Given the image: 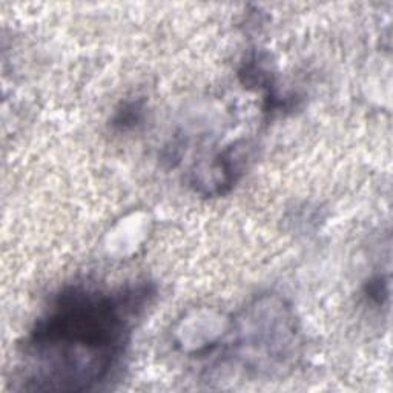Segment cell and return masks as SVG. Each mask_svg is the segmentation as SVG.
<instances>
[{
	"instance_id": "3957f363",
	"label": "cell",
	"mask_w": 393,
	"mask_h": 393,
	"mask_svg": "<svg viewBox=\"0 0 393 393\" xmlns=\"http://www.w3.org/2000/svg\"><path fill=\"white\" fill-rule=\"evenodd\" d=\"M387 281H385L383 276H378V278L372 280L367 285V295L370 300H374L375 303L381 304L384 301V298H387Z\"/></svg>"
},
{
	"instance_id": "6da1fadb",
	"label": "cell",
	"mask_w": 393,
	"mask_h": 393,
	"mask_svg": "<svg viewBox=\"0 0 393 393\" xmlns=\"http://www.w3.org/2000/svg\"><path fill=\"white\" fill-rule=\"evenodd\" d=\"M154 294L149 283L117 290L63 289L25 340L24 389L85 392L106 383Z\"/></svg>"
},
{
	"instance_id": "7a4b0ae2",
	"label": "cell",
	"mask_w": 393,
	"mask_h": 393,
	"mask_svg": "<svg viewBox=\"0 0 393 393\" xmlns=\"http://www.w3.org/2000/svg\"><path fill=\"white\" fill-rule=\"evenodd\" d=\"M142 114H143L142 105L137 103V101H129V103L123 105L120 111L115 112L112 125L120 129L134 128L135 125H138V122L142 120Z\"/></svg>"
}]
</instances>
